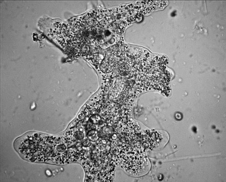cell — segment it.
<instances>
[{
  "label": "cell",
  "instance_id": "1",
  "mask_svg": "<svg viewBox=\"0 0 226 182\" xmlns=\"http://www.w3.org/2000/svg\"><path fill=\"white\" fill-rule=\"evenodd\" d=\"M131 70L130 67L128 64L123 63L119 66V70L120 74L122 75H126L130 73Z\"/></svg>",
  "mask_w": 226,
  "mask_h": 182
}]
</instances>
